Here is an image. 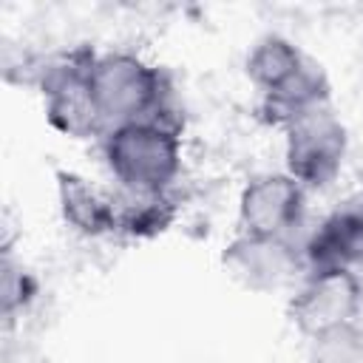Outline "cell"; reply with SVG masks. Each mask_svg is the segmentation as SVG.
I'll return each instance as SVG.
<instances>
[{"instance_id":"6da1fadb","label":"cell","mask_w":363,"mask_h":363,"mask_svg":"<svg viewBox=\"0 0 363 363\" xmlns=\"http://www.w3.org/2000/svg\"><path fill=\"white\" fill-rule=\"evenodd\" d=\"M247 79L261 96V113L269 125L284 128L289 119L329 105L332 85L318 60L284 34H264L244 60Z\"/></svg>"},{"instance_id":"7a4b0ae2","label":"cell","mask_w":363,"mask_h":363,"mask_svg":"<svg viewBox=\"0 0 363 363\" xmlns=\"http://www.w3.org/2000/svg\"><path fill=\"white\" fill-rule=\"evenodd\" d=\"M99 150L111 179L125 190H173L184 164L182 125L173 116L111 128L99 139Z\"/></svg>"},{"instance_id":"3957f363","label":"cell","mask_w":363,"mask_h":363,"mask_svg":"<svg viewBox=\"0 0 363 363\" xmlns=\"http://www.w3.org/2000/svg\"><path fill=\"white\" fill-rule=\"evenodd\" d=\"M91 91L105 130L142 119L170 116L173 88L167 74L133 51H94Z\"/></svg>"},{"instance_id":"277c9868","label":"cell","mask_w":363,"mask_h":363,"mask_svg":"<svg viewBox=\"0 0 363 363\" xmlns=\"http://www.w3.org/2000/svg\"><path fill=\"white\" fill-rule=\"evenodd\" d=\"M91 48H74L37 68V88L48 125L71 139H91L105 133L94 91H91Z\"/></svg>"},{"instance_id":"5b68a950","label":"cell","mask_w":363,"mask_h":363,"mask_svg":"<svg viewBox=\"0 0 363 363\" xmlns=\"http://www.w3.org/2000/svg\"><path fill=\"white\" fill-rule=\"evenodd\" d=\"M284 170L303 187H329L346 162L349 153V130L343 119L335 113L332 102L318 105L284 128Z\"/></svg>"},{"instance_id":"8992f818","label":"cell","mask_w":363,"mask_h":363,"mask_svg":"<svg viewBox=\"0 0 363 363\" xmlns=\"http://www.w3.org/2000/svg\"><path fill=\"white\" fill-rule=\"evenodd\" d=\"M363 315V281L354 269H306L289 301V320L306 337L357 323Z\"/></svg>"},{"instance_id":"52a82bcc","label":"cell","mask_w":363,"mask_h":363,"mask_svg":"<svg viewBox=\"0 0 363 363\" xmlns=\"http://www.w3.org/2000/svg\"><path fill=\"white\" fill-rule=\"evenodd\" d=\"M221 264L233 281L252 292H275L306 275L303 247L295 238L238 233L224 244Z\"/></svg>"},{"instance_id":"ba28073f","label":"cell","mask_w":363,"mask_h":363,"mask_svg":"<svg viewBox=\"0 0 363 363\" xmlns=\"http://www.w3.org/2000/svg\"><path fill=\"white\" fill-rule=\"evenodd\" d=\"M306 216V190L286 170L255 173L238 193V233L292 238Z\"/></svg>"},{"instance_id":"9c48e42d","label":"cell","mask_w":363,"mask_h":363,"mask_svg":"<svg viewBox=\"0 0 363 363\" xmlns=\"http://www.w3.org/2000/svg\"><path fill=\"white\" fill-rule=\"evenodd\" d=\"M306 269L363 267V193L343 199L306 238Z\"/></svg>"},{"instance_id":"30bf717a","label":"cell","mask_w":363,"mask_h":363,"mask_svg":"<svg viewBox=\"0 0 363 363\" xmlns=\"http://www.w3.org/2000/svg\"><path fill=\"white\" fill-rule=\"evenodd\" d=\"M54 187L60 216L74 233L85 238H105L116 233L113 190H102L96 182L77 170H57Z\"/></svg>"},{"instance_id":"8fae6325","label":"cell","mask_w":363,"mask_h":363,"mask_svg":"<svg viewBox=\"0 0 363 363\" xmlns=\"http://www.w3.org/2000/svg\"><path fill=\"white\" fill-rule=\"evenodd\" d=\"M113 204H116V233L125 238H156L176 221L179 204L176 193H142V190H125L113 187Z\"/></svg>"},{"instance_id":"7c38bea8","label":"cell","mask_w":363,"mask_h":363,"mask_svg":"<svg viewBox=\"0 0 363 363\" xmlns=\"http://www.w3.org/2000/svg\"><path fill=\"white\" fill-rule=\"evenodd\" d=\"M309 363H363V326L349 323L309 340Z\"/></svg>"},{"instance_id":"4fadbf2b","label":"cell","mask_w":363,"mask_h":363,"mask_svg":"<svg viewBox=\"0 0 363 363\" xmlns=\"http://www.w3.org/2000/svg\"><path fill=\"white\" fill-rule=\"evenodd\" d=\"M34 295H37L34 278L6 255V261H3V312H6V318L26 309Z\"/></svg>"}]
</instances>
